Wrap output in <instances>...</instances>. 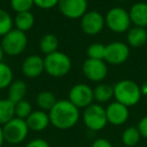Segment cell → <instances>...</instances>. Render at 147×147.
Wrapping results in <instances>:
<instances>
[{"mask_svg": "<svg viewBox=\"0 0 147 147\" xmlns=\"http://www.w3.org/2000/svg\"><path fill=\"white\" fill-rule=\"evenodd\" d=\"M51 124L59 130L73 128L80 119V109L71 104L69 100H57L49 112Z\"/></svg>", "mask_w": 147, "mask_h": 147, "instance_id": "1", "label": "cell"}, {"mask_svg": "<svg viewBox=\"0 0 147 147\" xmlns=\"http://www.w3.org/2000/svg\"><path fill=\"white\" fill-rule=\"evenodd\" d=\"M115 101L125 105L126 107H133L140 102L142 98L140 86L136 82L129 79H124L113 86Z\"/></svg>", "mask_w": 147, "mask_h": 147, "instance_id": "2", "label": "cell"}, {"mask_svg": "<svg viewBox=\"0 0 147 147\" xmlns=\"http://www.w3.org/2000/svg\"><path fill=\"white\" fill-rule=\"evenodd\" d=\"M45 73L53 78L67 76L71 69V59L67 53L57 51L43 57Z\"/></svg>", "mask_w": 147, "mask_h": 147, "instance_id": "3", "label": "cell"}, {"mask_svg": "<svg viewBox=\"0 0 147 147\" xmlns=\"http://www.w3.org/2000/svg\"><path fill=\"white\" fill-rule=\"evenodd\" d=\"M1 45L4 51V53L10 57H16L23 53L26 49L28 45V38L25 32L13 28L8 33L2 36Z\"/></svg>", "mask_w": 147, "mask_h": 147, "instance_id": "4", "label": "cell"}, {"mask_svg": "<svg viewBox=\"0 0 147 147\" xmlns=\"http://www.w3.org/2000/svg\"><path fill=\"white\" fill-rule=\"evenodd\" d=\"M131 20L129 12L122 7L109 9L105 16V25L114 33H124L130 29Z\"/></svg>", "mask_w": 147, "mask_h": 147, "instance_id": "5", "label": "cell"}, {"mask_svg": "<svg viewBox=\"0 0 147 147\" xmlns=\"http://www.w3.org/2000/svg\"><path fill=\"white\" fill-rule=\"evenodd\" d=\"M4 142L11 145L20 144L26 139L29 129L25 120L19 118H14L2 126Z\"/></svg>", "mask_w": 147, "mask_h": 147, "instance_id": "6", "label": "cell"}, {"mask_svg": "<svg viewBox=\"0 0 147 147\" xmlns=\"http://www.w3.org/2000/svg\"><path fill=\"white\" fill-rule=\"evenodd\" d=\"M83 121L86 127L91 131H100L108 124L106 110L101 104H91L84 109Z\"/></svg>", "mask_w": 147, "mask_h": 147, "instance_id": "7", "label": "cell"}, {"mask_svg": "<svg viewBox=\"0 0 147 147\" xmlns=\"http://www.w3.org/2000/svg\"><path fill=\"white\" fill-rule=\"evenodd\" d=\"M67 100L79 109L87 108L91 104H93L94 101L93 89L84 83L74 85L69 91Z\"/></svg>", "mask_w": 147, "mask_h": 147, "instance_id": "8", "label": "cell"}, {"mask_svg": "<svg viewBox=\"0 0 147 147\" xmlns=\"http://www.w3.org/2000/svg\"><path fill=\"white\" fill-rule=\"evenodd\" d=\"M130 57V47L122 41H113L106 45L104 61L112 65L124 63Z\"/></svg>", "mask_w": 147, "mask_h": 147, "instance_id": "9", "label": "cell"}, {"mask_svg": "<svg viewBox=\"0 0 147 147\" xmlns=\"http://www.w3.org/2000/svg\"><path fill=\"white\" fill-rule=\"evenodd\" d=\"M82 71L91 82L102 83L108 75V65L104 59H87L82 65Z\"/></svg>", "mask_w": 147, "mask_h": 147, "instance_id": "10", "label": "cell"}, {"mask_svg": "<svg viewBox=\"0 0 147 147\" xmlns=\"http://www.w3.org/2000/svg\"><path fill=\"white\" fill-rule=\"evenodd\" d=\"M105 27V16L96 10L87 11L81 18V28L87 35H97Z\"/></svg>", "mask_w": 147, "mask_h": 147, "instance_id": "11", "label": "cell"}, {"mask_svg": "<svg viewBox=\"0 0 147 147\" xmlns=\"http://www.w3.org/2000/svg\"><path fill=\"white\" fill-rule=\"evenodd\" d=\"M61 13L69 19H81L87 12V0H59L57 3Z\"/></svg>", "mask_w": 147, "mask_h": 147, "instance_id": "12", "label": "cell"}, {"mask_svg": "<svg viewBox=\"0 0 147 147\" xmlns=\"http://www.w3.org/2000/svg\"><path fill=\"white\" fill-rule=\"evenodd\" d=\"M107 121L114 126H121L125 124L129 118V108L121 103L114 101L108 104L105 108Z\"/></svg>", "mask_w": 147, "mask_h": 147, "instance_id": "13", "label": "cell"}, {"mask_svg": "<svg viewBox=\"0 0 147 147\" xmlns=\"http://www.w3.org/2000/svg\"><path fill=\"white\" fill-rule=\"evenodd\" d=\"M21 71L24 77L28 79L38 78L45 73V61L43 57L38 55H30L25 57L21 65Z\"/></svg>", "mask_w": 147, "mask_h": 147, "instance_id": "14", "label": "cell"}, {"mask_svg": "<svg viewBox=\"0 0 147 147\" xmlns=\"http://www.w3.org/2000/svg\"><path fill=\"white\" fill-rule=\"evenodd\" d=\"M25 122L29 131H34V132H41L45 130L51 124L49 113L42 110L32 111V113L26 118Z\"/></svg>", "mask_w": 147, "mask_h": 147, "instance_id": "15", "label": "cell"}, {"mask_svg": "<svg viewBox=\"0 0 147 147\" xmlns=\"http://www.w3.org/2000/svg\"><path fill=\"white\" fill-rule=\"evenodd\" d=\"M129 16L130 20L134 26L147 27V3L136 2L130 7Z\"/></svg>", "mask_w": 147, "mask_h": 147, "instance_id": "16", "label": "cell"}, {"mask_svg": "<svg viewBox=\"0 0 147 147\" xmlns=\"http://www.w3.org/2000/svg\"><path fill=\"white\" fill-rule=\"evenodd\" d=\"M127 45L131 47L138 49L141 47L147 42V31L146 28L139 26L130 27L127 31Z\"/></svg>", "mask_w": 147, "mask_h": 147, "instance_id": "17", "label": "cell"}, {"mask_svg": "<svg viewBox=\"0 0 147 147\" xmlns=\"http://www.w3.org/2000/svg\"><path fill=\"white\" fill-rule=\"evenodd\" d=\"M8 93H7V99L12 103L16 104L19 101L24 100L27 93V85L22 80H13V82L9 85Z\"/></svg>", "mask_w": 147, "mask_h": 147, "instance_id": "18", "label": "cell"}, {"mask_svg": "<svg viewBox=\"0 0 147 147\" xmlns=\"http://www.w3.org/2000/svg\"><path fill=\"white\" fill-rule=\"evenodd\" d=\"M94 101L98 104H105L108 103L114 98V89L113 86L105 83H99L94 89Z\"/></svg>", "mask_w": 147, "mask_h": 147, "instance_id": "19", "label": "cell"}, {"mask_svg": "<svg viewBox=\"0 0 147 147\" xmlns=\"http://www.w3.org/2000/svg\"><path fill=\"white\" fill-rule=\"evenodd\" d=\"M34 15L31 11H25V12L16 13L14 19H13V25L16 29L26 33L30 30L34 25Z\"/></svg>", "mask_w": 147, "mask_h": 147, "instance_id": "20", "label": "cell"}, {"mask_svg": "<svg viewBox=\"0 0 147 147\" xmlns=\"http://www.w3.org/2000/svg\"><path fill=\"white\" fill-rule=\"evenodd\" d=\"M15 117V104L9 99H0V126H3Z\"/></svg>", "mask_w": 147, "mask_h": 147, "instance_id": "21", "label": "cell"}, {"mask_svg": "<svg viewBox=\"0 0 147 147\" xmlns=\"http://www.w3.org/2000/svg\"><path fill=\"white\" fill-rule=\"evenodd\" d=\"M57 102V97L51 91H41L36 96V104L39 110L49 113Z\"/></svg>", "mask_w": 147, "mask_h": 147, "instance_id": "22", "label": "cell"}, {"mask_svg": "<svg viewBox=\"0 0 147 147\" xmlns=\"http://www.w3.org/2000/svg\"><path fill=\"white\" fill-rule=\"evenodd\" d=\"M59 39L53 33H47L39 39V49L43 55H47L59 51Z\"/></svg>", "mask_w": 147, "mask_h": 147, "instance_id": "23", "label": "cell"}, {"mask_svg": "<svg viewBox=\"0 0 147 147\" xmlns=\"http://www.w3.org/2000/svg\"><path fill=\"white\" fill-rule=\"evenodd\" d=\"M142 138L140 135V132L138 131V128L136 126L127 127L122 133L121 140L123 144L126 147H134L139 143L140 139Z\"/></svg>", "mask_w": 147, "mask_h": 147, "instance_id": "24", "label": "cell"}, {"mask_svg": "<svg viewBox=\"0 0 147 147\" xmlns=\"http://www.w3.org/2000/svg\"><path fill=\"white\" fill-rule=\"evenodd\" d=\"M13 82V71L7 63H0V90L6 89Z\"/></svg>", "mask_w": 147, "mask_h": 147, "instance_id": "25", "label": "cell"}, {"mask_svg": "<svg viewBox=\"0 0 147 147\" xmlns=\"http://www.w3.org/2000/svg\"><path fill=\"white\" fill-rule=\"evenodd\" d=\"M13 27L14 25L11 15L6 10L0 8V36H4L6 33L12 30Z\"/></svg>", "mask_w": 147, "mask_h": 147, "instance_id": "26", "label": "cell"}, {"mask_svg": "<svg viewBox=\"0 0 147 147\" xmlns=\"http://www.w3.org/2000/svg\"><path fill=\"white\" fill-rule=\"evenodd\" d=\"M32 105L29 101L21 100L15 104V117L26 120V118L32 113Z\"/></svg>", "mask_w": 147, "mask_h": 147, "instance_id": "27", "label": "cell"}, {"mask_svg": "<svg viewBox=\"0 0 147 147\" xmlns=\"http://www.w3.org/2000/svg\"><path fill=\"white\" fill-rule=\"evenodd\" d=\"M106 45L100 42H94L87 47V57L93 59H104Z\"/></svg>", "mask_w": 147, "mask_h": 147, "instance_id": "28", "label": "cell"}, {"mask_svg": "<svg viewBox=\"0 0 147 147\" xmlns=\"http://www.w3.org/2000/svg\"><path fill=\"white\" fill-rule=\"evenodd\" d=\"M11 8L16 13L31 11L32 7L34 6L33 0H10Z\"/></svg>", "mask_w": 147, "mask_h": 147, "instance_id": "29", "label": "cell"}, {"mask_svg": "<svg viewBox=\"0 0 147 147\" xmlns=\"http://www.w3.org/2000/svg\"><path fill=\"white\" fill-rule=\"evenodd\" d=\"M34 5L37 7H39L40 9H51L53 7L57 6V3H59V0H33Z\"/></svg>", "mask_w": 147, "mask_h": 147, "instance_id": "30", "label": "cell"}, {"mask_svg": "<svg viewBox=\"0 0 147 147\" xmlns=\"http://www.w3.org/2000/svg\"><path fill=\"white\" fill-rule=\"evenodd\" d=\"M136 127L138 128L139 132H140L141 137L147 139V115L140 119V121L138 122Z\"/></svg>", "mask_w": 147, "mask_h": 147, "instance_id": "31", "label": "cell"}, {"mask_svg": "<svg viewBox=\"0 0 147 147\" xmlns=\"http://www.w3.org/2000/svg\"><path fill=\"white\" fill-rule=\"evenodd\" d=\"M25 147H51L49 143L42 138H35L33 140L29 141Z\"/></svg>", "mask_w": 147, "mask_h": 147, "instance_id": "32", "label": "cell"}, {"mask_svg": "<svg viewBox=\"0 0 147 147\" xmlns=\"http://www.w3.org/2000/svg\"><path fill=\"white\" fill-rule=\"evenodd\" d=\"M91 147H113L112 143L106 138H97L92 143Z\"/></svg>", "mask_w": 147, "mask_h": 147, "instance_id": "33", "label": "cell"}, {"mask_svg": "<svg viewBox=\"0 0 147 147\" xmlns=\"http://www.w3.org/2000/svg\"><path fill=\"white\" fill-rule=\"evenodd\" d=\"M141 93H142V96H147V81L140 87Z\"/></svg>", "mask_w": 147, "mask_h": 147, "instance_id": "34", "label": "cell"}, {"mask_svg": "<svg viewBox=\"0 0 147 147\" xmlns=\"http://www.w3.org/2000/svg\"><path fill=\"white\" fill-rule=\"evenodd\" d=\"M3 143H4V137H3L2 126H0V147H2Z\"/></svg>", "mask_w": 147, "mask_h": 147, "instance_id": "35", "label": "cell"}, {"mask_svg": "<svg viewBox=\"0 0 147 147\" xmlns=\"http://www.w3.org/2000/svg\"><path fill=\"white\" fill-rule=\"evenodd\" d=\"M4 55H5L4 51H3L2 45H1V43H0V63L3 61V57H4Z\"/></svg>", "mask_w": 147, "mask_h": 147, "instance_id": "36", "label": "cell"}, {"mask_svg": "<svg viewBox=\"0 0 147 147\" xmlns=\"http://www.w3.org/2000/svg\"><path fill=\"white\" fill-rule=\"evenodd\" d=\"M116 1H119V2H126L128 0H116Z\"/></svg>", "mask_w": 147, "mask_h": 147, "instance_id": "37", "label": "cell"}, {"mask_svg": "<svg viewBox=\"0 0 147 147\" xmlns=\"http://www.w3.org/2000/svg\"><path fill=\"white\" fill-rule=\"evenodd\" d=\"M146 31H147V27H146Z\"/></svg>", "mask_w": 147, "mask_h": 147, "instance_id": "38", "label": "cell"}]
</instances>
